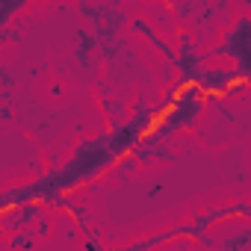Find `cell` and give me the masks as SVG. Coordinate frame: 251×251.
<instances>
[{
	"mask_svg": "<svg viewBox=\"0 0 251 251\" xmlns=\"http://www.w3.org/2000/svg\"><path fill=\"white\" fill-rule=\"evenodd\" d=\"M42 216H45V204L42 201H24L21 207H15L9 213H0V219H3V233H15V230L33 227Z\"/></svg>",
	"mask_w": 251,
	"mask_h": 251,
	"instance_id": "cell-1",
	"label": "cell"
},
{
	"mask_svg": "<svg viewBox=\"0 0 251 251\" xmlns=\"http://www.w3.org/2000/svg\"><path fill=\"white\" fill-rule=\"evenodd\" d=\"M100 48V39L95 36V30L92 33H86V30H80L77 33V39H74V59L80 62V65H86L92 56H95V50Z\"/></svg>",
	"mask_w": 251,
	"mask_h": 251,
	"instance_id": "cell-2",
	"label": "cell"
},
{
	"mask_svg": "<svg viewBox=\"0 0 251 251\" xmlns=\"http://www.w3.org/2000/svg\"><path fill=\"white\" fill-rule=\"evenodd\" d=\"M33 0H3V12H0V27H9L12 18L18 15V9H24Z\"/></svg>",
	"mask_w": 251,
	"mask_h": 251,
	"instance_id": "cell-3",
	"label": "cell"
},
{
	"mask_svg": "<svg viewBox=\"0 0 251 251\" xmlns=\"http://www.w3.org/2000/svg\"><path fill=\"white\" fill-rule=\"evenodd\" d=\"M36 236H39V233H36L33 227H24V230H15V233H9V248H30Z\"/></svg>",
	"mask_w": 251,
	"mask_h": 251,
	"instance_id": "cell-4",
	"label": "cell"
},
{
	"mask_svg": "<svg viewBox=\"0 0 251 251\" xmlns=\"http://www.w3.org/2000/svg\"><path fill=\"white\" fill-rule=\"evenodd\" d=\"M216 245H222V248H245V245H251V227H242L236 236L222 239V242H216Z\"/></svg>",
	"mask_w": 251,
	"mask_h": 251,
	"instance_id": "cell-5",
	"label": "cell"
},
{
	"mask_svg": "<svg viewBox=\"0 0 251 251\" xmlns=\"http://www.w3.org/2000/svg\"><path fill=\"white\" fill-rule=\"evenodd\" d=\"M48 230H50V222H48V216H42V219L36 222V233H39V236H48Z\"/></svg>",
	"mask_w": 251,
	"mask_h": 251,
	"instance_id": "cell-6",
	"label": "cell"
},
{
	"mask_svg": "<svg viewBox=\"0 0 251 251\" xmlns=\"http://www.w3.org/2000/svg\"><path fill=\"white\" fill-rule=\"evenodd\" d=\"M0 118H3V121H12V106H9V100L3 103V109H0Z\"/></svg>",
	"mask_w": 251,
	"mask_h": 251,
	"instance_id": "cell-7",
	"label": "cell"
},
{
	"mask_svg": "<svg viewBox=\"0 0 251 251\" xmlns=\"http://www.w3.org/2000/svg\"><path fill=\"white\" fill-rule=\"evenodd\" d=\"M160 192H163V183H154V186H151V192H148V195H151V198H157V195H160Z\"/></svg>",
	"mask_w": 251,
	"mask_h": 251,
	"instance_id": "cell-8",
	"label": "cell"
},
{
	"mask_svg": "<svg viewBox=\"0 0 251 251\" xmlns=\"http://www.w3.org/2000/svg\"><path fill=\"white\" fill-rule=\"evenodd\" d=\"M163 3H166V6H169V9H172V6H175V3H177V0H163Z\"/></svg>",
	"mask_w": 251,
	"mask_h": 251,
	"instance_id": "cell-9",
	"label": "cell"
}]
</instances>
